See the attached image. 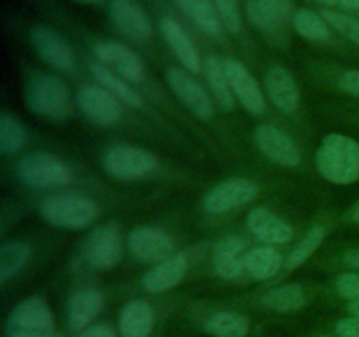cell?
<instances>
[{
    "instance_id": "29",
    "label": "cell",
    "mask_w": 359,
    "mask_h": 337,
    "mask_svg": "<svg viewBox=\"0 0 359 337\" xmlns=\"http://www.w3.org/2000/svg\"><path fill=\"white\" fill-rule=\"evenodd\" d=\"M280 267H283V258L279 251L269 244L252 248L245 256V270L255 279H270L279 272Z\"/></svg>"
},
{
    "instance_id": "47",
    "label": "cell",
    "mask_w": 359,
    "mask_h": 337,
    "mask_svg": "<svg viewBox=\"0 0 359 337\" xmlns=\"http://www.w3.org/2000/svg\"><path fill=\"white\" fill-rule=\"evenodd\" d=\"M55 337H60V336H55Z\"/></svg>"
},
{
    "instance_id": "38",
    "label": "cell",
    "mask_w": 359,
    "mask_h": 337,
    "mask_svg": "<svg viewBox=\"0 0 359 337\" xmlns=\"http://www.w3.org/2000/svg\"><path fill=\"white\" fill-rule=\"evenodd\" d=\"M337 86L347 95L359 98V70H346L337 79Z\"/></svg>"
},
{
    "instance_id": "10",
    "label": "cell",
    "mask_w": 359,
    "mask_h": 337,
    "mask_svg": "<svg viewBox=\"0 0 359 337\" xmlns=\"http://www.w3.org/2000/svg\"><path fill=\"white\" fill-rule=\"evenodd\" d=\"M77 104L83 114L91 123L98 126H109L118 123L123 118L121 100L114 97L111 91L98 84H84L77 91Z\"/></svg>"
},
{
    "instance_id": "41",
    "label": "cell",
    "mask_w": 359,
    "mask_h": 337,
    "mask_svg": "<svg viewBox=\"0 0 359 337\" xmlns=\"http://www.w3.org/2000/svg\"><path fill=\"white\" fill-rule=\"evenodd\" d=\"M316 2L344 11H359V0H316Z\"/></svg>"
},
{
    "instance_id": "23",
    "label": "cell",
    "mask_w": 359,
    "mask_h": 337,
    "mask_svg": "<svg viewBox=\"0 0 359 337\" xmlns=\"http://www.w3.org/2000/svg\"><path fill=\"white\" fill-rule=\"evenodd\" d=\"M104 308V295L95 288H84L70 297L67 318L72 332H83Z\"/></svg>"
},
{
    "instance_id": "7",
    "label": "cell",
    "mask_w": 359,
    "mask_h": 337,
    "mask_svg": "<svg viewBox=\"0 0 359 337\" xmlns=\"http://www.w3.org/2000/svg\"><path fill=\"white\" fill-rule=\"evenodd\" d=\"M258 185L251 179L231 178L217 183L203 197V209L209 214H224L248 206L258 197Z\"/></svg>"
},
{
    "instance_id": "17",
    "label": "cell",
    "mask_w": 359,
    "mask_h": 337,
    "mask_svg": "<svg viewBox=\"0 0 359 337\" xmlns=\"http://www.w3.org/2000/svg\"><path fill=\"white\" fill-rule=\"evenodd\" d=\"M245 227L249 234L269 246L286 244L293 239L291 225L266 207H255L245 218Z\"/></svg>"
},
{
    "instance_id": "26",
    "label": "cell",
    "mask_w": 359,
    "mask_h": 337,
    "mask_svg": "<svg viewBox=\"0 0 359 337\" xmlns=\"http://www.w3.org/2000/svg\"><path fill=\"white\" fill-rule=\"evenodd\" d=\"M91 72H93L98 84L104 86L107 91H111V93L114 95L118 100H121L123 104L130 105V107H140V105H142L140 95L126 83L125 77L116 74L114 70L107 69V67L102 65L100 62H93L91 63Z\"/></svg>"
},
{
    "instance_id": "46",
    "label": "cell",
    "mask_w": 359,
    "mask_h": 337,
    "mask_svg": "<svg viewBox=\"0 0 359 337\" xmlns=\"http://www.w3.org/2000/svg\"><path fill=\"white\" fill-rule=\"evenodd\" d=\"M319 337H328V336H319Z\"/></svg>"
},
{
    "instance_id": "2",
    "label": "cell",
    "mask_w": 359,
    "mask_h": 337,
    "mask_svg": "<svg viewBox=\"0 0 359 337\" xmlns=\"http://www.w3.org/2000/svg\"><path fill=\"white\" fill-rule=\"evenodd\" d=\"M27 105L41 118L62 121L70 114L69 86L53 74H37L27 86Z\"/></svg>"
},
{
    "instance_id": "3",
    "label": "cell",
    "mask_w": 359,
    "mask_h": 337,
    "mask_svg": "<svg viewBox=\"0 0 359 337\" xmlns=\"http://www.w3.org/2000/svg\"><path fill=\"white\" fill-rule=\"evenodd\" d=\"M41 211L49 223L65 230H83L93 225L100 214V209L90 197L74 193L49 197L42 202Z\"/></svg>"
},
{
    "instance_id": "24",
    "label": "cell",
    "mask_w": 359,
    "mask_h": 337,
    "mask_svg": "<svg viewBox=\"0 0 359 337\" xmlns=\"http://www.w3.org/2000/svg\"><path fill=\"white\" fill-rule=\"evenodd\" d=\"M154 326V312L146 300H132L121 309L119 330L123 337H149Z\"/></svg>"
},
{
    "instance_id": "39",
    "label": "cell",
    "mask_w": 359,
    "mask_h": 337,
    "mask_svg": "<svg viewBox=\"0 0 359 337\" xmlns=\"http://www.w3.org/2000/svg\"><path fill=\"white\" fill-rule=\"evenodd\" d=\"M335 330L340 337H359V318H342L335 325Z\"/></svg>"
},
{
    "instance_id": "36",
    "label": "cell",
    "mask_w": 359,
    "mask_h": 337,
    "mask_svg": "<svg viewBox=\"0 0 359 337\" xmlns=\"http://www.w3.org/2000/svg\"><path fill=\"white\" fill-rule=\"evenodd\" d=\"M216 6L217 14L221 18L224 30L230 34H238L242 28V16L241 7H238V0H212Z\"/></svg>"
},
{
    "instance_id": "18",
    "label": "cell",
    "mask_w": 359,
    "mask_h": 337,
    "mask_svg": "<svg viewBox=\"0 0 359 337\" xmlns=\"http://www.w3.org/2000/svg\"><path fill=\"white\" fill-rule=\"evenodd\" d=\"M294 14L293 0H248L249 21L265 34L280 30Z\"/></svg>"
},
{
    "instance_id": "37",
    "label": "cell",
    "mask_w": 359,
    "mask_h": 337,
    "mask_svg": "<svg viewBox=\"0 0 359 337\" xmlns=\"http://www.w3.org/2000/svg\"><path fill=\"white\" fill-rule=\"evenodd\" d=\"M337 291L342 298L353 302L359 298V270L344 272L337 277Z\"/></svg>"
},
{
    "instance_id": "16",
    "label": "cell",
    "mask_w": 359,
    "mask_h": 337,
    "mask_svg": "<svg viewBox=\"0 0 359 337\" xmlns=\"http://www.w3.org/2000/svg\"><path fill=\"white\" fill-rule=\"evenodd\" d=\"M123 256V237L112 225L97 228L86 244V258L95 269H111Z\"/></svg>"
},
{
    "instance_id": "33",
    "label": "cell",
    "mask_w": 359,
    "mask_h": 337,
    "mask_svg": "<svg viewBox=\"0 0 359 337\" xmlns=\"http://www.w3.org/2000/svg\"><path fill=\"white\" fill-rule=\"evenodd\" d=\"M293 23L294 30L309 41H326L330 37V25L321 14L311 9L297 11Z\"/></svg>"
},
{
    "instance_id": "20",
    "label": "cell",
    "mask_w": 359,
    "mask_h": 337,
    "mask_svg": "<svg viewBox=\"0 0 359 337\" xmlns=\"http://www.w3.org/2000/svg\"><path fill=\"white\" fill-rule=\"evenodd\" d=\"M248 244L238 235H224L212 251V265L223 279H235L245 270Z\"/></svg>"
},
{
    "instance_id": "30",
    "label": "cell",
    "mask_w": 359,
    "mask_h": 337,
    "mask_svg": "<svg viewBox=\"0 0 359 337\" xmlns=\"http://www.w3.org/2000/svg\"><path fill=\"white\" fill-rule=\"evenodd\" d=\"M203 329L214 337H245L249 332V322L241 312L219 311L205 319Z\"/></svg>"
},
{
    "instance_id": "25",
    "label": "cell",
    "mask_w": 359,
    "mask_h": 337,
    "mask_svg": "<svg viewBox=\"0 0 359 337\" xmlns=\"http://www.w3.org/2000/svg\"><path fill=\"white\" fill-rule=\"evenodd\" d=\"M179 9L210 37H219L224 27L212 0H175Z\"/></svg>"
},
{
    "instance_id": "40",
    "label": "cell",
    "mask_w": 359,
    "mask_h": 337,
    "mask_svg": "<svg viewBox=\"0 0 359 337\" xmlns=\"http://www.w3.org/2000/svg\"><path fill=\"white\" fill-rule=\"evenodd\" d=\"M79 337H116V332L112 330V326L105 325V323H98V325L84 329Z\"/></svg>"
},
{
    "instance_id": "15",
    "label": "cell",
    "mask_w": 359,
    "mask_h": 337,
    "mask_svg": "<svg viewBox=\"0 0 359 337\" xmlns=\"http://www.w3.org/2000/svg\"><path fill=\"white\" fill-rule=\"evenodd\" d=\"M93 55L102 65L114 70L121 77L132 83H139L144 77V67L139 56L126 46L114 41H98L93 46Z\"/></svg>"
},
{
    "instance_id": "44",
    "label": "cell",
    "mask_w": 359,
    "mask_h": 337,
    "mask_svg": "<svg viewBox=\"0 0 359 337\" xmlns=\"http://www.w3.org/2000/svg\"><path fill=\"white\" fill-rule=\"evenodd\" d=\"M351 220L356 221V223H359V200L356 204H354L353 211H351Z\"/></svg>"
},
{
    "instance_id": "21",
    "label": "cell",
    "mask_w": 359,
    "mask_h": 337,
    "mask_svg": "<svg viewBox=\"0 0 359 337\" xmlns=\"http://www.w3.org/2000/svg\"><path fill=\"white\" fill-rule=\"evenodd\" d=\"M188 267L189 263L184 253H174L144 274L142 286L151 293L170 290L184 279Z\"/></svg>"
},
{
    "instance_id": "1",
    "label": "cell",
    "mask_w": 359,
    "mask_h": 337,
    "mask_svg": "<svg viewBox=\"0 0 359 337\" xmlns=\"http://www.w3.org/2000/svg\"><path fill=\"white\" fill-rule=\"evenodd\" d=\"M316 165L326 181L353 185L359 179V143L344 133H328L316 153Z\"/></svg>"
},
{
    "instance_id": "11",
    "label": "cell",
    "mask_w": 359,
    "mask_h": 337,
    "mask_svg": "<svg viewBox=\"0 0 359 337\" xmlns=\"http://www.w3.org/2000/svg\"><path fill=\"white\" fill-rule=\"evenodd\" d=\"M224 70H226L231 91L242 107L252 116L262 114L265 111V95L251 70L235 58H228L224 62Z\"/></svg>"
},
{
    "instance_id": "42",
    "label": "cell",
    "mask_w": 359,
    "mask_h": 337,
    "mask_svg": "<svg viewBox=\"0 0 359 337\" xmlns=\"http://www.w3.org/2000/svg\"><path fill=\"white\" fill-rule=\"evenodd\" d=\"M344 263H346L347 267H351V269L359 270V249H351V251H347L346 255H344Z\"/></svg>"
},
{
    "instance_id": "5",
    "label": "cell",
    "mask_w": 359,
    "mask_h": 337,
    "mask_svg": "<svg viewBox=\"0 0 359 337\" xmlns=\"http://www.w3.org/2000/svg\"><path fill=\"white\" fill-rule=\"evenodd\" d=\"M6 333L7 337H55L51 309L39 297L25 298L11 312Z\"/></svg>"
},
{
    "instance_id": "32",
    "label": "cell",
    "mask_w": 359,
    "mask_h": 337,
    "mask_svg": "<svg viewBox=\"0 0 359 337\" xmlns=\"http://www.w3.org/2000/svg\"><path fill=\"white\" fill-rule=\"evenodd\" d=\"M326 239V227L325 225H314L304 237L300 239L297 246L291 249L290 256H287V269H298L300 265H304L316 251H318L319 246L325 242Z\"/></svg>"
},
{
    "instance_id": "9",
    "label": "cell",
    "mask_w": 359,
    "mask_h": 337,
    "mask_svg": "<svg viewBox=\"0 0 359 337\" xmlns=\"http://www.w3.org/2000/svg\"><path fill=\"white\" fill-rule=\"evenodd\" d=\"M126 248L130 255L144 263L163 262L175 253V241L170 234L161 228L137 227L126 235Z\"/></svg>"
},
{
    "instance_id": "6",
    "label": "cell",
    "mask_w": 359,
    "mask_h": 337,
    "mask_svg": "<svg viewBox=\"0 0 359 337\" xmlns=\"http://www.w3.org/2000/svg\"><path fill=\"white\" fill-rule=\"evenodd\" d=\"M18 178L32 188H56L70 183L72 174L60 158L51 153H30L18 164Z\"/></svg>"
},
{
    "instance_id": "12",
    "label": "cell",
    "mask_w": 359,
    "mask_h": 337,
    "mask_svg": "<svg viewBox=\"0 0 359 337\" xmlns=\"http://www.w3.org/2000/svg\"><path fill=\"white\" fill-rule=\"evenodd\" d=\"M167 81L170 84L172 91L177 95L179 100L193 112L198 119L207 121L212 118L214 105L209 93L200 83H196L186 70L172 67L167 70Z\"/></svg>"
},
{
    "instance_id": "34",
    "label": "cell",
    "mask_w": 359,
    "mask_h": 337,
    "mask_svg": "<svg viewBox=\"0 0 359 337\" xmlns=\"http://www.w3.org/2000/svg\"><path fill=\"white\" fill-rule=\"evenodd\" d=\"M28 132L23 123L11 114H2L0 121V153L13 154L27 144Z\"/></svg>"
},
{
    "instance_id": "43",
    "label": "cell",
    "mask_w": 359,
    "mask_h": 337,
    "mask_svg": "<svg viewBox=\"0 0 359 337\" xmlns=\"http://www.w3.org/2000/svg\"><path fill=\"white\" fill-rule=\"evenodd\" d=\"M347 309H349L351 315L356 316V318H359V298H358V300L349 302V305H347Z\"/></svg>"
},
{
    "instance_id": "27",
    "label": "cell",
    "mask_w": 359,
    "mask_h": 337,
    "mask_svg": "<svg viewBox=\"0 0 359 337\" xmlns=\"http://www.w3.org/2000/svg\"><path fill=\"white\" fill-rule=\"evenodd\" d=\"M203 72H205L207 83L210 84V90H212L214 97L219 102L221 107L224 111H231L235 107V98L233 91H231L230 81H228L226 70H224V62H221L217 56H209V58L203 62Z\"/></svg>"
},
{
    "instance_id": "13",
    "label": "cell",
    "mask_w": 359,
    "mask_h": 337,
    "mask_svg": "<svg viewBox=\"0 0 359 337\" xmlns=\"http://www.w3.org/2000/svg\"><path fill=\"white\" fill-rule=\"evenodd\" d=\"M32 44L37 55L60 72H74L77 67L76 53L67 44L63 37H60L49 27H35L32 30Z\"/></svg>"
},
{
    "instance_id": "19",
    "label": "cell",
    "mask_w": 359,
    "mask_h": 337,
    "mask_svg": "<svg viewBox=\"0 0 359 337\" xmlns=\"http://www.w3.org/2000/svg\"><path fill=\"white\" fill-rule=\"evenodd\" d=\"M265 90L270 102L283 112H294L300 105L297 79L286 67H270L265 74Z\"/></svg>"
},
{
    "instance_id": "45",
    "label": "cell",
    "mask_w": 359,
    "mask_h": 337,
    "mask_svg": "<svg viewBox=\"0 0 359 337\" xmlns=\"http://www.w3.org/2000/svg\"><path fill=\"white\" fill-rule=\"evenodd\" d=\"M76 2H79V4H100V2H104V0H76Z\"/></svg>"
},
{
    "instance_id": "8",
    "label": "cell",
    "mask_w": 359,
    "mask_h": 337,
    "mask_svg": "<svg viewBox=\"0 0 359 337\" xmlns=\"http://www.w3.org/2000/svg\"><path fill=\"white\" fill-rule=\"evenodd\" d=\"M252 140H255L256 147L273 164L291 168L300 165V147L286 130L279 128L272 123H263V125L256 126Z\"/></svg>"
},
{
    "instance_id": "14",
    "label": "cell",
    "mask_w": 359,
    "mask_h": 337,
    "mask_svg": "<svg viewBox=\"0 0 359 337\" xmlns=\"http://www.w3.org/2000/svg\"><path fill=\"white\" fill-rule=\"evenodd\" d=\"M109 18L112 25L132 41L147 42L153 37V25L149 16L133 0H111Z\"/></svg>"
},
{
    "instance_id": "31",
    "label": "cell",
    "mask_w": 359,
    "mask_h": 337,
    "mask_svg": "<svg viewBox=\"0 0 359 337\" xmlns=\"http://www.w3.org/2000/svg\"><path fill=\"white\" fill-rule=\"evenodd\" d=\"M32 248L28 242L9 241L4 242L0 248V281L7 283L11 277L16 276L27 262L30 260Z\"/></svg>"
},
{
    "instance_id": "22",
    "label": "cell",
    "mask_w": 359,
    "mask_h": 337,
    "mask_svg": "<svg viewBox=\"0 0 359 337\" xmlns=\"http://www.w3.org/2000/svg\"><path fill=\"white\" fill-rule=\"evenodd\" d=\"M161 34L163 39L167 41V44L170 46L172 51L175 53V56L179 58V62L184 65V69L188 72H200L203 69L202 58H200V53L196 49L195 42L189 37L188 32L181 27L177 20L174 18H163L161 20Z\"/></svg>"
},
{
    "instance_id": "28",
    "label": "cell",
    "mask_w": 359,
    "mask_h": 337,
    "mask_svg": "<svg viewBox=\"0 0 359 337\" xmlns=\"http://www.w3.org/2000/svg\"><path fill=\"white\" fill-rule=\"evenodd\" d=\"M262 302L270 311L294 312L300 311L307 304V297H305V291L300 284L286 283L266 291Z\"/></svg>"
},
{
    "instance_id": "4",
    "label": "cell",
    "mask_w": 359,
    "mask_h": 337,
    "mask_svg": "<svg viewBox=\"0 0 359 337\" xmlns=\"http://www.w3.org/2000/svg\"><path fill=\"white\" fill-rule=\"evenodd\" d=\"M102 167L111 178L121 181H135L153 174L158 160L153 153L130 144H116L102 157Z\"/></svg>"
},
{
    "instance_id": "35",
    "label": "cell",
    "mask_w": 359,
    "mask_h": 337,
    "mask_svg": "<svg viewBox=\"0 0 359 337\" xmlns=\"http://www.w3.org/2000/svg\"><path fill=\"white\" fill-rule=\"evenodd\" d=\"M321 16L325 18L326 23L333 28V30L339 32L340 35H344L346 39H349L351 42L359 46V20L358 18L351 16V14L339 13V11H323Z\"/></svg>"
}]
</instances>
